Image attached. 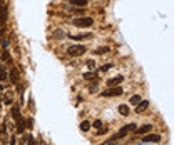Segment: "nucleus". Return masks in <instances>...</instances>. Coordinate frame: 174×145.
I'll return each instance as SVG.
<instances>
[{
    "instance_id": "f257e3e1",
    "label": "nucleus",
    "mask_w": 174,
    "mask_h": 145,
    "mask_svg": "<svg viewBox=\"0 0 174 145\" xmlns=\"http://www.w3.org/2000/svg\"><path fill=\"white\" fill-rule=\"evenodd\" d=\"M136 128H137L136 124H127V125H124L122 128H119V130H117V133H114V135H112V138H110V140H121V138H124V137L127 135V133L134 132Z\"/></svg>"
},
{
    "instance_id": "f03ea898",
    "label": "nucleus",
    "mask_w": 174,
    "mask_h": 145,
    "mask_svg": "<svg viewBox=\"0 0 174 145\" xmlns=\"http://www.w3.org/2000/svg\"><path fill=\"white\" fill-rule=\"evenodd\" d=\"M85 52H87V48L84 45H70L67 48V53L70 57H81V55H84Z\"/></svg>"
},
{
    "instance_id": "7ed1b4c3",
    "label": "nucleus",
    "mask_w": 174,
    "mask_h": 145,
    "mask_svg": "<svg viewBox=\"0 0 174 145\" xmlns=\"http://www.w3.org/2000/svg\"><path fill=\"white\" fill-rule=\"evenodd\" d=\"M102 97H119V95H122V87H107L104 92H102Z\"/></svg>"
},
{
    "instance_id": "20e7f679",
    "label": "nucleus",
    "mask_w": 174,
    "mask_h": 145,
    "mask_svg": "<svg viewBox=\"0 0 174 145\" xmlns=\"http://www.w3.org/2000/svg\"><path fill=\"white\" fill-rule=\"evenodd\" d=\"M92 23H94V18L92 17H81V18H76V20L72 22V25H76V27H92Z\"/></svg>"
},
{
    "instance_id": "39448f33",
    "label": "nucleus",
    "mask_w": 174,
    "mask_h": 145,
    "mask_svg": "<svg viewBox=\"0 0 174 145\" xmlns=\"http://www.w3.org/2000/svg\"><path fill=\"white\" fill-rule=\"evenodd\" d=\"M9 80L12 82V83H15V85H19V83H20V72H19L17 67H13L12 70L9 72Z\"/></svg>"
},
{
    "instance_id": "423d86ee",
    "label": "nucleus",
    "mask_w": 174,
    "mask_h": 145,
    "mask_svg": "<svg viewBox=\"0 0 174 145\" xmlns=\"http://www.w3.org/2000/svg\"><path fill=\"white\" fill-rule=\"evenodd\" d=\"M144 144H154V142H159L161 140V135H157V133H147L144 135Z\"/></svg>"
},
{
    "instance_id": "0eeeda50",
    "label": "nucleus",
    "mask_w": 174,
    "mask_h": 145,
    "mask_svg": "<svg viewBox=\"0 0 174 145\" xmlns=\"http://www.w3.org/2000/svg\"><path fill=\"white\" fill-rule=\"evenodd\" d=\"M151 130H153V125H151V124H146V125H142V127L136 128L134 132H136V135H146V133L151 132Z\"/></svg>"
},
{
    "instance_id": "6e6552de",
    "label": "nucleus",
    "mask_w": 174,
    "mask_h": 145,
    "mask_svg": "<svg viewBox=\"0 0 174 145\" xmlns=\"http://www.w3.org/2000/svg\"><path fill=\"white\" fill-rule=\"evenodd\" d=\"M10 115H12L13 122H19V120L22 119V115H20V107H19V105H13L12 107V112H10Z\"/></svg>"
},
{
    "instance_id": "1a4fd4ad",
    "label": "nucleus",
    "mask_w": 174,
    "mask_h": 145,
    "mask_svg": "<svg viewBox=\"0 0 174 145\" xmlns=\"http://www.w3.org/2000/svg\"><path fill=\"white\" fill-rule=\"evenodd\" d=\"M122 80H124L122 75H117V77H114V78H109V80H107V87H117L119 83H122Z\"/></svg>"
},
{
    "instance_id": "9d476101",
    "label": "nucleus",
    "mask_w": 174,
    "mask_h": 145,
    "mask_svg": "<svg viewBox=\"0 0 174 145\" xmlns=\"http://www.w3.org/2000/svg\"><path fill=\"white\" fill-rule=\"evenodd\" d=\"M24 130H25V119L22 117L19 122H15V132L17 133H24Z\"/></svg>"
},
{
    "instance_id": "9b49d317",
    "label": "nucleus",
    "mask_w": 174,
    "mask_h": 145,
    "mask_svg": "<svg viewBox=\"0 0 174 145\" xmlns=\"http://www.w3.org/2000/svg\"><path fill=\"white\" fill-rule=\"evenodd\" d=\"M92 34L90 32H84V34H77V35H69V39L72 40H82V39H90Z\"/></svg>"
},
{
    "instance_id": "f8f14e48",
    "label": "nucleus",
    "mask_w": 174,
    "mask_h": 145,
    "mask_svg": "<svg viewBox=\"0 0 174 145\" xmlns=\"http://www.w3.org/2000/svg\"><path fill=\"white\" fill-rule=\"evenodd\" d=\"M7 17H9V10H7V7H0V22L2 23H5L7 22Z\"/></svg>"
},
{
    "instance_id": "ddd939ff",
    "label": "nucleus",
    "mask_w": 174,
    "mask_h": 145,
    "mask_svg": "<svg viewBox=\"0 0 174 145\" xmlns=\"http://www.w3.org/2000/svg\"><path fill=\"white\" fill-rule=\"evenodd\" d=\"M149 105V100H141L139 103L136 105V112H144Z\"/></svg>"
},
{
    "instance_id": "4468645a",
    "label": "nucleus",
    "mask_w": 174,
    "mask_h": 145,
    "mask_svg": "<svg viewBox=\"0 0 174 145\" xmlns=\"http://www.w3.org/2000/svg\"><path fill=\"white\" fill-rule=\"evenodd\" d=\"M2 62H5V64H10L12 62V57H10V52L5 48L4 52H2Z\"/></svg>"
},
{
    "instance_id": "2eb2a0df",
    "label": "nucleus",
    "mask_w": 174,
    "mask_h": 145,
    "mask_svg": "<svg viewBox=\"0 0 174 145\" xmlns=\"http://www.w3.org/2000/svg\"><path fill=\"white\" fill-rule=\"evenodd\" d=\"M70 5H76V7H85L87 5V0H69Z\"/></svg>"
},
{
    "instance_id": "dca6fc26",
    "label": "nucleus",
    "mask_w": 174,
    "mask_h": 145,
    "mask_svg": "<svg viewBox=\"0 0 174 145\" xmlns=\"http://www.w3.org/2000/svg\"><path fill=\"white\" fill-rule=\"evenodd\" d=\"M5 80H9V72L4 67H0V82H5Z\"/></svg>"
},
{
    "instance_id": "f3484780",
    "label": "nucleus",
    "mask_w": 174,
    "mask_h": 145,
    "mask_svg": "<svg viewBox=\"0 0 174 145\" xmlns=\"http://www.w3.org/2000/svg\"><path fill=\"white\" fill-rule=\"evenodd\" d=\"M129 112H131V110H129V107H127V105H124V103H122V105H119V114H121V115L127 117V115H129Z\"/></svg>"
},
{
    "instance_id": "a211bd4d",
    "label": "nucleus",
    "mask_w": 174,
    "mask_h": 145,
    "mask_svg": "<svg viewBox=\"0 0 174 145\" xmlns=\"http://www.w3.org/2000/svg\"><path fill=\"white\" fill-rule=\"evenodd\" d=\"M81 130H84V132H89V130H90V124L87 122V120H82V124H81Z\"/></svg>"
},
{
    "instance_id": "6ab92c4d",
    "label": "nucleus",
    "mask_w": 174,
    "mask_h": 145,
    "mask_svg": "<svg viewBox=\"0 0 174 145\" xmlns=\"http://www.w3.org/2000/svg\"><path fill=\"white\" fill-rule=\"evenodd\" d=\"M141 102V95H132V97H131V103H132V105H137V103H139Z\"/></svg>"
},
{
    "instance_id": "aec40b11",
    "label": "nucleus",
    "mask_w": 174,
    "mask_h": 145,
    "mask_svg": "<svg viewBox=\"0 0 174 145\" xmlns=\"http://www.w3.org/2000/svg\"><path fill=\"white\" fill-rule=\"evenodd\" d=\"M82 77H84V78H97V73H96V72H85Z\"/></svg>"
},
{
    "instance_id": "412c9836",
    "label": "nucleus",
    "mask_w": 174,
    "mask_h": 145,
    "mask_svg": "<svg viewBox=\"0 0 174 145\" xmlns=\"http://www.w3.org/2000/svg\"><path fill=\"white\" fill-rule=\"evenodd\" d=\"M107 52H110L109 47H99L97 50H96V53H101V55H102V53H107Z\"/></svg>"
},
{
    "instance_id": "4be33fe9",
    "label": "nucleus",
    "mask_w": 174,
    "mask_h": 145,
    "mask_svg": "<svg viewBox=\"0 0 174 145\" xmlns=\"http://www.w3.org/2000/svg\"><path fill=\"white\" fill-rule=\"evenodd\" d=\"M25 127L27 128H32V127H34V119H32V117L25 119Z\"/></svg>"
},
{
    "instance_id": "5701e85b",
    "label": "nucleus",
    "mask_w": 174,
    "mask_h": 145,
    "mask_svg": "<svg viewBox=\"0 0 174 145\" xmlns=\"http://www.w3.org/2000/svg\"><path fill=\"white\" fill-rule=\"evenodd\" d=\"M92 127L96 128V130H99V128L102 127V122H101V120H96V122H94V124H92Z\"/></svg>"
},
{
    "instance_id": "b1692460",
    "label": "nucleus",
    "mask_w": 174,
    "mask_h": 145,
    "mask_svg": "<svg viewBox=\"0 0 174 145\" xmlns=\"http://www.w3.org/2000/svg\"><path fill=\"white\" fill-rule=\"evenodd\" d=\"M85 64H87V67L89 68H96V62H94V60H87Z\"/></svg>"
},
{
    "instance_id": "393cba45",
    "label": "nucleus",
    "mask_w": 174,
    "mask_h": 145,
    "mask_svg": "<svg viewBox=\"0 0 174 145\" xmlns=\"http://www.w3.org/2000/svg\"><path fill=\"white\" fill-rule=\"evenodd\" d=\"M109 68H112V64H106V65H102V72H107V70H109Z\"/></svg>"
},
{
    "instance_id": "a878e982",
    "label": "nucleus",
    "mask_w": 174,
    "mask_h": 145,
    "mask_svg": "<svg viewBox=\"0 0 174 145\" xmlns=\"http://www.w3.org/2000/svg\"><path fill=\"white\" fill-rule=\"evenodd\" d=\"M104 133H107V128H106V127H101V128L97 130V135H104Z\"/></svg>"
},
{
    "instance_id": "bb28decb",
    "label": "nucleus",
    "mask_w": 174,
    "mask_h": 145,
    "mask_svg": "<svg viewBox=\"0 0 174 145\" xmlns=\"http://www.w3.org/2000/svg\"><path fill=\"white\" fill-rule=\"evenodd\" d=\"M70 12H74V13H84V12H82V9H77V7H70Z\"/></svg>"
},
{
    "instance_id": "cd10ccee",
    "label": "nucleus",
    "mask_w": 174,
    "mask_h": 145,
    "mask_svg": "<svg viewBox=\"0 0 174 145\" xmlns=\"http://www.w3.org/2000/svg\"><path fill=\"white\" fill-rule=\"evenodd\" d=\"M29 145H37L35 144V140H34V137L30 135V133H29Z\"/></svg>"
},
{
    "instance_id": "c85d7f7f",
    "label": "nucleus",
    "mask_w": 174,
    "mask_h": 145,
    "mask_svg": "<svg viewBox=\"0 0 174 145\" xmlns=\"http://www.w3.org/2000/svg\"><path fill=\"white\" fill-rule=\"evenodd\" d=\"M2 45H4V50L7 47H9V39H4V42H2Z\"/></svg>"
},
{
    "instance_id": "c756f323",
    "label": "nucleus",
    "mask_w": 174,
    "mask_h": 145,
    "mask_svg": "<svg viewBox=\"0 0 174 145\" xmlns=\"http://www.w3.org/2000/svg\"><path fill=\"white\" fill-rule=\"evenodd\" d=\"M4 102H5V103H7V105H10V103H12V100H10V98H9V97H5V98H4Z\"/></svg>"
},
{
    "instance_id": "7c9ffc66",
    "label": "nucleus",
    "mask_w": 174,
    "mask_h": 145,
    "mask_svg": "<svg viewBox=\"0 0 174 145\" xmlns=\"http://www.w3.org/2000/svg\"><path fill=\"white\" fill-rule=\"evenodd\" d=\"M17 144V140H15V137H12V138H10V145H15Z\"/></svg>"
}]
</instances>
